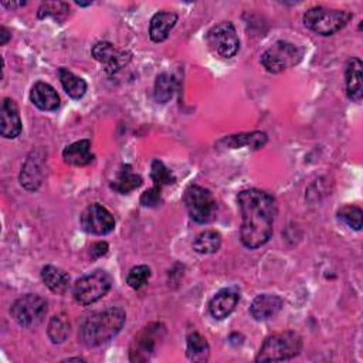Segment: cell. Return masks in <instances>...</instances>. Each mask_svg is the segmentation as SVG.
Listing matches in <instances>:
<instances>
[{
  "mask_svg": "<svg viewBox=\"0 0 363 363\" xmlns=\"http://www.w3.org/2000/svg\"><path fill=\"white\" fill-rule=\"evenodd\" d=\"M237 204L241 214V242L250 250L267 244L278 214L277 200L264 190L247 189L238 193Z\"/></svg>",
  "mask_w": 363,
  "mask_h": 363,
  "instance_id": "6da1fadb",
  "label": "cell"
},
{
  "mask_svg": "<svg viewBox=\"0 0 363 363\" xmlns=\"http://www.w3.org/2000/svg\"><path fill=\"white\" fill-rule=\"evenodd\" d=\"M126 313L119 306H111L88 315L79 325L78 337L86 347L101 346L113 339L123 328Z\"/></svg>",
  "mask_w": 363,
  "mask_h": 363,
  "instance_id": "7a4b0ae2",
  "label": "cell"
},
{
  "mask_svg": "<svg viewBox=\"0 0 363 363\" xmlns=\"http://www.w3.org/2000/svg\"><path fill=\"white\" fill-rule=\"evenodd\" d=\"M302 350V337L294 330H285L268 336L255 362H282L296 357Z\"/></svg>",
  "mask_w": 363,
  "mask_h": 363,
  "instance_id": "3957f363",
  "label": "cell"
},
{
  "mask_svg": "<svg viewBox=\"0 0 363 363\" xmlns=\"http://www.w3.org/2000/svg\"><path fill=\"white\" fill-rule=\"evenodd\" d=\"M352 18V13L339 9L316 6L303 14V24L318 35H332L340 31Z\"/></svg>",
  "mask_w": 363,
  "mask_h": 363,
  "instance_id": "277c9868",
  "label": "cell"
},
{
  "mask_svg": "<svg viewBox=\"0 0 363 363\" xmlns=\"http://www.w3.org/2000/svg\"><path fill=\"white\" fill-rule=\"evenodd\" d=\"M112 286L111 275L104 269H95L78 278L72 286L75 302L88 306L104 298Z\"/></svg>",
  "mask_w": 363,
  "mask_h": 363,
  "instance_id": "5b68a950",
  "label": "cell"
},
{
  "mask_svg": "<svg viewBox=\"0 0 363 363\" xmlns=\"http://www.w3.org/2000/svg\"><path fill=\"white\" fill-rule=\"evenodd\" d=\"M303 48L285 40L274 43L261 55L262 67L272 74L282 72L291 67H295L303 57Z\"/></svg>",
  "mask_w": 363,
  "mask_h": 363,
  "instance_id": "8992f818",
  "label": "cell"
},
{
  "mask_svg": "<svg viewBox=\"0 0 363 363\" xmlns=\"http://www.w3.org/2000/svg\"><path fill=\"white\" fill-rule=\"evenodd\" d=\"M184 204L190 218L199 224H207L216 217V199L213 193L203 186L190 184L184 191Z\"/></svg>",
  "mask_w": 363,
  "mask_h": 363,
  "instance_id": "52a82bcc",
  "label": "cell"
},
{
  "mask_svg": "<svg viewBox=\"0 0 363 363\" xmlns=\"http://www.w3.org/2000/svg\"><path fill=\"white\" fill-rule=\"evenodd\" d=\"M48 312V302L45 298L27 294L14 301L10 308L13 319L23 328H34L40 325Z\"/></svg>",
  "mask_w": 363,
  "mask_h": 363,
  "instance_id": "ba28073f",
  "label": "cell"
},
{
  "mask_svg": "<svg viewBox=\"0 0 363 363\" xmlns=\"http://www.w3.org/2000/svg\"><path fill=\"white\" fill-rule=\"evenodd\" d=\"M206 41L208 48L221 58H233L240 50V40L231 21L213 26L206 35Z\"/></svg>",
  "mask_w": 363,
  "mask_h": 363,
  "instance_id": "9c48e42d",
  "label": "cell"
},
{
  "mask_svg": "<svg viewBox=\"0 0 363 363\" xmlns=\"http://www.w3.org/2000/svg\"><path fill=\"white\" fill-rule=\"evenodd\" d=\"M164 335V326L162 323H150L145 326L133 339L130 345L129 357L132 362H146L156 350L157 340Z\"/></svg>",
  "mask_w": 363,
  "mask_h": 363,
  "instance_id": "30bf717a",
  "label": "cell"
},
{
  "mask_svg": "<svg viewBox=\"0 0 363 363\" xmlns=\"http://www.w3.org/2000/svg\"><path fill=\"white\" fill-rule=\"evenodd\" d=\"M92 57L104 67L108 74H115L126 67L132 60V52L119 48L112 43L99 41L92 47Z\"/></svg>",
  "mask_w": 363,
  "mask_h": 363,
  "instance_id": "8fae6325",
  "label": "cell"
},
{
  "mask_svg": "<svg viewBox=\"0 0 363 363\" xmlns=\"http://www.w3.org/2000/svg\"><path fill=\"white\" fill-rule=\"evenodd\" d=\"M81 227L88 234L105 235L115 228V218L108 208L92 203L81 214Z\"/></svg>",
  "mask_w": 363,
  "mask_h": 363,
  "instance_id": "7c38bea8",
  "label": "cell"
},
{
  "mask_svg": "<svg viewBox=\"0 0 363 363\" xmlns=\"http://www.w3.org/2000/svg\"><path fill=\"white\" fill-rule=\"evenodd\" d=\"M240 301V292L235 288L220 289L208 302L210 315L214 319H225L233 313Z\"/></svg>",
  "mask_w": 363,
  "mask_h": 363,
  "instance_id": "4fadbf2b",
  "label": "cell"
},
{
  "mask_svg": "<svg viewBox=\"0 0 363 363\" xmlns=\"http://www.w3.org/2000/svg\"><path fill=\"white\" fill-rule=\"evenodd\" d=\"M21 118L16 102L4 98L0 111V133L6 139H14L21 133Z\"/></svg>",
  "mask_w": 363,
  "mask_h": 363,
  "instance_id": "5bb4252c",
  "label": "cell"
},
{
  "mask_svg": "<svg viewBox=\"0 0 363 363\" xmlns=\"http://www.w3.org/2000/svg\"><path fill=\"white\" fill-rule=\"evenodd\" d=\"M284 306V301L278 295L261 294L254 298L250 305V315L255 320H267L279 313Z\"/></svg>",
  "mask_w": 363,
  "mask_h": 363,
  "instance_id": "9a60e30c",
  "label": "cell"
},
{
  "mask_svg": "<svg viewBox=\"0 0 363 363\" xmlns=\"http://www.w3.org/2000/svg\"><path fill=\"white\" fill-rule=\"evenodd\" d=\"M362 69L363 62L357 57H352L346 62L345 69V82H346V94L347 98L353 102H360L363 96V81H362Z\"/></svg>",
  "mask_w": 363,
  "mask_h": 363,
  "instance_id": "2e32d148",
  "label": "cell"
},
{
  "mask_svg": "<svg viewBox=\"0 0 363 363\" xmlns=\"http://www.w3.org/2000/svg\"><path fill=\"white\" fill-rule=\"evenodd\" d=\"M43 157H40L37 153H31V156L27 157L24 164L21 166L20 172V183L21 186L28 191H35L41 183H43Z\"/></svg>",
  "mask_w": 363,
  "mask_h": 363,
  "instance_id": "e0dca14e",
  "label": "cell"
},
{
  "mask_svg": "<svg viewBox=\"0 0 363 363\" xmlns=\"http://www.w3.org/2000/svg\"><path fill=\"white\" fill-rule=\"evenodd\" d=\"M30 101L41 111L52 112L60 108V96L54 86L44 81H37L30 91Z\"/></svg>",
  "mask_w": 363,
  "mask_h": 363,
  "instance_id": "ac0fdd59",
  "label": "cell"
},
{
  "mask_svg": "<svg viewBox=\"0 0 363 363\" xmlns=\"http://www.w3.org/2000/svg\"><path fill=\"white\" fill-rule=\"evenodd\" d=\"M177 18L179 17L174 11H167V10L157 11L150 18V24H149V37H150V40L153 43L164 41L169 37L173 27L176 26Z\"/></svg>",
  "mask_w": 363,
  "mask_h": 363,
  "instance_id": "d6986e66",
  "label": "cell"
},
{
  "mask_svg": "<svg viewBox=\"0 0 363 363\" xmlns=\"http://www.w3.org/2000/svg\"><path fill=\"white\" fill-rule=\"evenodd\" d=\"M267 133L254 130V132H244L237 135H230L221 139L223 143L228 149H240V147H251V149H261L267 143Z\"/></svg>",
  "mask_w": 363,
  "mask_h": 363,
  "instance_id": "ffe728a7",
  "label": "cell"
},
{
  "mask_svg": "<svg viewBox=\"0 0 363 363\" xmlns=\"http://www.w3.org/2000/svg\"><path fill=\"white\" fill-rule=\"evenodd\" d=\"M62 159L65 163L72 166L89 164L94 160V155L91 152V142L88 139H81L68 145L62 150Z\"/></svg>",
  "mask_w": 363,
  "mask_h": 363,
  "instance_id": "44dd1931",
  "label": "cell"
},
{
  "mask_svg": "<svg viewBox=\"0 0 363 363\" xmlns=\"http://www.w3.org/2000/svg\"><path fill=\"white\" fill-rule=\"evenodd\" d=\"M41 279L44 285L54 294L62 295L69 288V275L54 265H45L41 269Z\"/></svg>",
  "mask_w": 363,
  "mask_h": 363,
  "instance_id": "7402d4cb",
  "label": "cell"
},
{
  "mask_svg": "<svg viewBox=\"0 0 363 363\" xmlns=\"http://www.w3.org/2000/svg\"><path fill=\"white\" fill-rule=\"evenodd\" d=\"M142 184V177L132 170L130 164H122L116 177L111 182V189L119 194H128Z\"/></svg>",
  "mask_w": 363,
  "mask_h": 363,
  "instance_id": "603a6c76",
  "label": "cell"
},
{
  "mask_svg": "<svg viewBox=\"0 0 363 363\" xmlns=\"http://www.w3.org/2000/svg\"><path fill=\"white\" fill-rule=\"evenodd\" d=\"M186 354L191 362H207L210 356V346L204 336L199 332H190L186 339Z\"/></svg>",
  "mask_w": 363,
  "mask_h": 363,
  "instance_id": "cb8c5ba5",
  "label": "cell"
},
{
  "mask_svg": "<svg viewBox=\"0 0 363 363\" xmlns=\"http://www.w3.org/2000/svg\"><path fill=\"white\" fill-rule=\"evenodd\" d=\"M58 77L61 81V85L67 95L72 99H81L86 92V82L81 77L75 75L74 72L68 71L67 68H60Z\"/></svg>",
  "mask_w": 363,
  "mask_h": 363,
  "instance_id": "d4e9b609",
  "label": "cell"
},
{
  "mask_svg": "<svg viewBox=\"0 0 363 363\" xmlns=\"http://www.w3.org/2000/svg\"><path fill=\"white\" fill-rule=\"evenodd\" d=\"M221 247V235L216 230H204L193 241V250L199 254H214Z\"/></svg>",
  "mask_w": 363,
  "mask_h": 363,
  "instance_id": "484cf974",
  "label": "cell"
},
{
  "mask_svg": "<svg viewBox=\"0 0 363 363\" xmlns=\"http://www.w3.org/2000/svg\"><path fill=\"white\" fill-rule=\"evenodd\" d=\"M71 323L65 313L54 315L47 326V335L52 343H62L69 336Z\"/></svg>",
  "mask_w": 363,
  "mask_h": 363,
  "instance_id": "4316f807",
  "label": "cell"
},
{
  "mask_svg": "<svg viewBox=\"0 0 363 363\" xmlns=\"http://www.w3.org/2000/svg\"><path fill=\"white\" fill-rule=\"evenodd\" d=\"M174 91H176V81H174L173 75H170L167 72H162L156 77L153 96L157 104L169 102L172 99Z\"/></svg>",
  "mask_w": 363,
  "mask_h": 363,
  "instance_id": "83f0119b",
  "label": "cell"
},
{
  "mask_svg": "<svg viewBox=\"0 0 363 363\" xmlns=\"http://www.w3.org/2000/svg\"><path fill=\"white\" fill-rule=\"evenodd\" d=\"M337 218L347 227L359 231L363 224V211L359 206L346 204L337 210Z\"/></svg>",
  "mask_w": 363,
  "mask_h": 363,
  "instance_id": "f1b7e54d",
  "label": "cell"
},
{
  "mask_svg": "<svg viewBox=\"0 0 363 363\" xmlns=\"http://www.w3.org/2000/svg\"><path fill=\"white\" fill-rule=\"evenodd\" d=\"M69 6L64 1H47V3H41V6L38 7V18H47V17H52L57 21H62L68 13H69Z\"/></svg>",
  "mask_w": 363,
  "mask_h": 363,
  "instance_id": "f546056e",
  "label": "cell"
},
{
  "mask_svg": "<svg viewBox=\"0 0 363 363\" xmlns=\"http://www.w3.org/2000/svg\"><path fill=\"white\" fill-rule=\"evenodd\" d=\"M150 177H152L155 186H157L160 189L163 186H169V184H173L176 182V177H174L173 172L159 159H155L152 162Z\"/></svg>",
  "mask_w": 363,
  "mask_h": 363,
  "instance_id": "4dcf8cb0",
  "label": "cell"
},
{
  "mask_svg": "<svg viewBox=\"0 0 363 363\" xmlns=\"http://www.w3.org/2000/svg\"><path fill=\"white\" fill-rule=\"evenodd\" d=\"M150 278V268L147 265H136L132 267L126 275V284L132 289H140L147 284Z\"/></svg>",
  "mask_w": 363,
  "mask_h": 363,
  "instance_id": "1f68e13d",
  "label": "cell"
},
{
  "mask_svg": "<svg viewBox=\"0 0 363 363\" xmlns=\"http://www.w3.org/2000/svg\"><path fill=\"white\" fill-rule=\"evenodd\" d=\"M162 203L160 197V187L153 186L147 189L142 196H140V204L143 207H157Z\"/></svg>",
  "mask_w": 363,
  "mask_h": 363,
  "instance_id": "d6a6232c",
  "label": "cell"
},
{
  "mask_svg": "<svg viewBox=\"0 0 363 363\" xmlns=\"http://www.w3.org/2000/svg\"><path fill=\"white\" fill-rule=\"evenodd\" d=\"M108 244L105 242V241H96V242H94L92 245H91V248H89V254H91V257L94 258V259H96V258H101V257H104L106 252H108Z\"/></svg>",
  "mask_w": 363,
  "mask_h": 363,
  "instance_id": "836d02e7",
  "label": "cell"
},
{
  "mask_svg": "<svg viewBox=\"0 0 363 363\" xmlns=\"http://www.w3.org/2000/svg\"><path fill=\"white\" fill-rule=\"evenodd\" d=\"M10 37H11L10 31L4 26H1V28H0V44L4 45L10 40Z\"/></svg>",
  "mask_w": 363,
  "mask_h": 363,
  "instance_id": "e575fe53",
  "label": "cell"
},
{
  "mask_svg": "<svg viewBox=\"0 0 363 363\" xmlns=\"http://www.w3.org/2000/svg\"><path fill=\"white\" fill-rule=\"evenodd\" d=\"M24 4H26V1H20V3H3L4 7H10V9L17 7V6H24Z\"/></svg>",
  "mask_w": 363,
  "mask_h": 363,
  "instance_id": "d590c367",
  "label": "cell"
}]
</instances>
